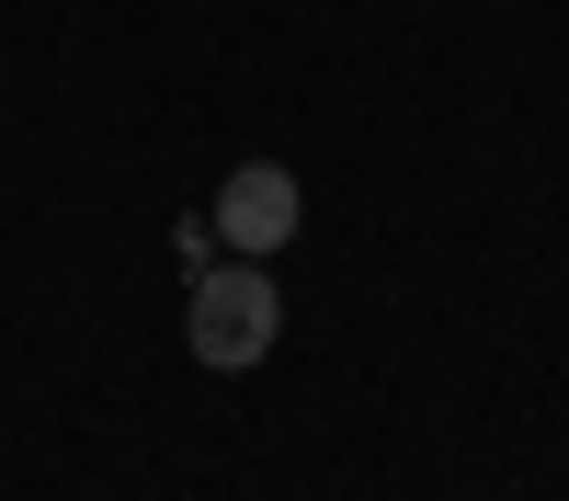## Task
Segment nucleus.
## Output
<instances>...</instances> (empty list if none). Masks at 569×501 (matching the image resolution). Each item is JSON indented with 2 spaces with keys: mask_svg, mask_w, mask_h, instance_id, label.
I'll return each instance as SVG.
<instances>
[{
  "mask_svg": "<svg viewBox=\"0 0 569 501\" xmlns=\"http://www.w3.org/2000/svg\"><path fill=\"white\" fill-rule=\"evenodd\" d=\"M284 342V297L262 262H206L194 285H182V353L206 364V377H251V364Z\"/></svg>",
  "mask_w": 569,
  "mask_h": 501,
  "instance_id": "f257e3e1",
  "label": "nucleus"
},
{
  "mask_svg": "<svg viewBox=\"0 0 569 501\" xmlns=\"http://www.w3.org/2000/svg\"><path fill=\"white\" fill-rule=\"evenodd\" d=\"M217 240L228 251H240V262H273L284 240H297V217H308V194H297V171H284V160H240V171H228L217 182Z\"/></svg>",
  "mask_w": 569,
  "mask_h": 501,
  "instance_id": "f03ea898",
  "label": "nucleus"
},
{
  "mask_svg": "<svg viewBox=\"0 0 569 501\" xmlns=\"http://www.w3.org/2000/svg\"><path fill=\"white\" fill-rule=\"evenodd\" d=\"M171 251H182V273H206L228 240H217V217H182V228H171Z\"/></svg>",
  "mask_w": 569,
  "mask_h": 501,
  "instance_id": "7ed1b4c3",
  "label": "nucleus"
}]
</instances>
